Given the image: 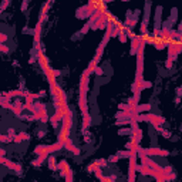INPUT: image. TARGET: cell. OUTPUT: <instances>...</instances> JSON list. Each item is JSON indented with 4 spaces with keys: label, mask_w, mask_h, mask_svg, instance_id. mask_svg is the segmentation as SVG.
<instances>
[{
    "label": "cell",
    "mask_w": 182,
    "mask_h": 182,
    "mask_svg": "<svg viewBox=\"0 0 182 182\" xmlns=\"http://www.w3.org/2000/svg\"><path fill=\"white\" fill-rule=\"evenodd\" d=\"M50 86H51V94H53V98H54V105L56 107L67 105V98L64 91H63V88L60 87L57 83H53Z\"/></svg>",
    "instance_id": "7a4b0ae2"
},
{
    "label": "cell",
    "mask_w": 182,
    "mask_h": 182,
    "mask_svg": "<svg viewBox=\"0 0 182 182\" xmlns=\"http://www.w3.org/2000/svg\"><path fill=\"white\" fill-rule=\"evenodd\" d=\"M151 109V105L149 104H145V105H137L135 109H134V112H142V111H149Z\"/></svg>",
    "instance_id": "7c38bea8"
},
{
    "label": "cell",
    "mask_w": 182,
    "mask_h": 182,
    "mask_svg": "<svg viewBox=\"0 0 182 182\" xmlns=\"http://www.w3.org/2000/svg\"><path fill=\"white\" fill-rule=\"evenodd\" d=\"M95 162L98 164V167H100V168H101V167H105V165H107V161H105V160H98V161H95Z\"/></svg>",
    "instance_id": "44dd1931"
},
{
    "label": "cell",
    "mask_w": 182,
    "mask_h": 182,
    "mask_svg": "<svg viewBox=\"0 0 182 182\" xmlns=\"http://www.w3.org/2000/svg\"><path fill=\"white\" fill-rule=\"evenodd\" d=\"M9 135H10L12 138H15V130H13V128H10V130H9Z\"/></svg>",
    "instance_id": "4316f807"
},
{
    "label": "cell",
    "mask_w": 182,
    "mask_h": 182,
    "mask_svg": "<svg viewBox=\"0 0 182 182\" xmlns=\"http://www.w3.org/2000/svg\"><path fill=\"white\" fill-rule=\"evenodd\" d=\"M145 151L146 155H162V157H167L168 151H165V149H160V148H148V149H144Z\"/></svg>",
    "instance_id": "8992f818"
},
{
    "label": "cell",
    "mask_w": 182,
    "mask_h": 182,
    "mask_svg": "<svg viewBox=\"0 0 182 182\" xmlns=\"http://www.w3.org/2000/svg\"><path fill=\"white\" fill-rule=\"evenodd\" d=\"M0 162L3 164V165H6L7 168H10V169H15L16 172H20L22 171V167L19 165V164H15V162H10V161H7L4 157H1V160H0Z\"/></svg>",
    "instance_id": "5b68a950"
},
{
    "label": "cell",
    "mask_w": 182,
    "mask_h": 182,
    "mask_svg": "<svg viewBox=\"0 0 182 182\" xmlns=\"http://www.w3.org/2000/svg\"><path fill=\"white\" fill-rule=\"evenodd\" d=\"M4 97H7V98H12V97H19V95H26L24 91H20V90H16V91H10V93H6V94H3Z\"/></svg>",
    "instance_id": "8fae6325"
},
{
    "label": "cell",
    "mask_w": 182,
    "mask_h": 182,
    "mask_svg": "<svg viewBox=\"0 0 182 182\" xmlns=\"http://www.w3.org/2000/svg\"><path fill=\"white\" fill-rule=\"evenodd\" d=\"M41 24L43 23L38 22L36 24V29H34V43H36V50L41 49V44H40V31H41Z\"/></svg>",
    "instance_id": "277c9868"
},
{
    "label": "cell",
    "mask_w": 182,
    "mask_h": 182,
    "mask_svg": "<svg viewBox=\"0 0 182 182\" xmlns=\"http://www.w3.org/2000/svg\"><path fill=\"white\" fill-rule=\"evenodd\" d=\"M0 50H1V53L6 54V53H9V47L6 46V44H1V46H0Z\"/></svg>",
    "instance_id": "7402d4cb"
},
{
    "label": "cell",
    "mask_w": 182,
    "mask_h": 182,
    "mask_svg": "<svg viewBox=\"0 0 182 182\" xmlns=\"http://www.w3.org/2000/svg\"><path fill=\"white\" fill-rule=\"evenodd\" d=\"M118 160H120L118 154H117V155H111V157H109V161H111V162H117Z\"/></svg>",
    "instance_id": "603a6c76"
},
{
    "label": "cell",
    "mask_w": 182,
    "mask_h": 182,
    "mask_svg": "<svg viewBox=\"0 0 182 182\" xmlns=\"http://www.w3.org/2000/svg\"><path fill=\"white\" fill-rule=\"evenodd\" d=\"M36 51H37V61H38V64H40V67H41V70L46 73V77H47L49 83H50V84L56 83V77H57V75H56V73H54V70L50 68V64H49L47 57L44 56V53L41 51V49H40V50H36Z\"/></svg>",
    "instance_id": "6da1fadb"
},
{
    "label": "cell",
    "mask_w": 182,
    "mask_h": 182,
    "mask_svg": "<svg viewBox=\"0 0 182 182\" xmlns=\"http://www.w3.org/2000/svg\"><path fill=\"white\" fill-rule=\"evenodd\" d=\"M12 137H10V135H1V137H0V141H1V142H7V141H12Z\"/></svg>",
    "instance_id": "ffe728a7"
},
{
    "label": "cell",
    "mask_w": 182,
    "mask_h": 182,
    "mask_svg": "<svg viewBox=\"0 0 182 182\" xmlns=\"http://www.w3.org/2000/svg\"><path fill=\"white\" fill-rule=\"evenodd\" d=\"M49 165H50L51 169H57V165H56V160L53 157H49Z\"/></svg>",
    "instance_id": "2e32d148"
},
{
    "label": "cell",
    "mask_w": 182,
    "mask_h": 182,
    "mask_svg": "<svg viewBox=\"0 0 182 182\" xmlns=\"http://www.w3.org/2000/svg\"><path fill=\"white\" fill-rule=\"evenodd\" d=\"M97 64H98V63H95L94 60H91V63L88 64V68H87V71H88V73L91 74L93 71H95V68H97Z\"/></svg>",
    "instance_id": "5bb4252c"
},
{
    "label": "cell",
    "mask_w": 182,
    "mask_h": 182,
    "mask_svg": "<svg viewBox=\"0 0 182 182\" xmlns=\"http://www.w3.org/2000/svg\"><path fill=\"white\" fill-rule=\"evenodd\" d=\"M0 40H1V44H4L6 40H7V36H6L4 33H1V34H0Z\"/></svg>",
    "instance_id": "cb8c5ba5"
},
{
    "label": "cell",
    "mask_w": 182,
    "mask_h": 182,
    "mask_svg": "<svg viewBox=\"0 0 182 182\" xmlns=\"http://www.w3.org/2000/svg\"><path fill=\"white\" fill-rule=\"evenodd\" d=\"M139 49V37H134L132 38V47H131V54H137Z\"/></svg>",
    "instance_id": "9c48e42d"
},
{
    "label": "cell",
    "mask_w": 182,
    "mask_h": 182,
    "mask_svg": "<svg viewBox=\"0 0 182 182\" xmlns=\"http://www.w3.org/2000/svg\"><path fill=\"white\" fill-rule=\"evenodd\" d=\"M149 87H152V83H151V81H142L141 90H142V88H149Z\"/></svg>",
    "instance_id": "d6986e66"
},
{
    "label": "cell",
    "mask_w": 182,
    "mask_h": 182,
    "mask_svg": "<svg viewBox=\"0 0 182 182\" xmlns=\"http://www.w3.org/2000/svg\"><path fill=\"white\" fill-rule=\"evenodd\" d=\"M7 4H9V0H3V4H1V12L7 7Z\"/></svg>",
    "instance_id": "d4e9b609"
},
{
    "label": "cell",
    "mask_w": 182,
    "mask_h": 182,
    "mask_svg": "<svg viewBox=\"0 0 182 182\" xmlns=\"http://www.w3.org/2000/svg\"><path fill=\"white\" fill-rule=\"evenodd\" d=\"M61 148H64V144L57 141L56 144H51V145H40V146H37V148H34V154L36 155H40V154H49L50 155V154L61 149Z\"/></svg>",
    "instance_id": "3957f363"
},
{
    "label": "cell",
    "mask_w": 182,
    "mask_h": 182,
    "mask_svg": "<svg viewBox=\"0 0 182 182\" xmlns=\"http://www.w3.org/2000/svg\"><path fill=\"white\" fill-rule=\"evenodd\" d=\"M47 157H49V154H40V155H38V158H37L36 161H33V165H34V167L41 165V164H43V161L46 160Z\"/></svg>",
    "instance_id": "30bf717a"
},
{
    "label": "cell",
    "mask_w": 182,
    "mask_h": 182,
    "mask_svg": "<svg viewBox=\"0 0 182 182\" xmlns=\"http://www.w3.org/2000/svg\"><path fill=\"white\" fill-rule=\"evenodd\" d=\"M118 36H120V41H121V43H125V41H127V36H125L124 30H123V31H120V34H118Z\"/></svg>",
    "instance_id": "e0dca14e"
},
{
    "label": "cell",
    "mask_w": 182,
    "mask_h": 182,
    "mask_svg": "<svg viewBox=\"0 0 182 182\" xmlns=\"http://www.w3.org/2000/svg\"><path fill=\"white\" fill-rule=\"evenodd\" d=\"M128 132H130V130H127V128H125V130H120V134H121V135H123V134H128Z\"/></svg>",
    "instance_id": "83f0119b"
},
{
    "label": "cell",
    "mask_w": 182,
    "mask_h": 182,
    "mask_svg": "<svg viewBox=\"0 0 182 182\" xmlns=\"http://www.w3.org/2000/svg\"><path fill=\"white\" fill-rule=\"evenodd\" d=\"M67 168H68V164H67L66 161H61V162L57 165V171L63 172V171H64V169H67Z\"/></svg>",
    "instance_id": "9a60e30c"
},
{
    "label": "cell",
    "mask_w": 182,
    "mask_h": 182,
    "mask_svg": "<svg viewBox=\"0 0 182 182\" xmlns=\"http://www.w3.org/2000/svg\"><path fill=\"white\" fill-rule=\"evenodd\" d=\"M27 139H29V134H26V132H20V134H17L15 138H13V141L19 144V142H22V141H27Z\"/></svg>",
    "instance_id": "ba28073f"
},
{
    "label": "cell",
    "mask_w": 182,
    "mask_h": 182,
    "mask_svg": "<svg viewBox=\"0 0 182 182\" xmlns=\"http://www.w3.org/2000/svg\"><path fill=\"white\" fill-rule=\"evenodd\" d=\"M130 155H131V152H128V151H120V152H118V157H120V158H121V157L130 158Z\"/></svg>",
    "instance_id": "ac0fdd59"
},
{
    "label": "cell",
    "mask_w": 182,
    "mask_h": 182,
    "mask_svg": "<svg viewBox=\"0 0 182 182\" xmlns=\"http://www.w3.org/2000/svg\"><path fill=\"white\" fill-rule=\"evenodd\" d=\"M90 125H91V117H90V114H88V115H84V121H83V128H84V130H87Z\"/></svg>",
    "instance_id": "4fadbf2b"
},
{
    "label": "cell",
    "mask_w": 182,
    "mask_h": 182,
    "mask_svg": "<svg viewBox=\"0 0 182 182\" xmlns=\"http://www.w3.org/2000/svg\"><path fill=\"white\" fill-rule=\"evenodd\" d=\"M95 73L98 74V75H102V68H100V67H97V68H95Z\"/></svg>",
    "instance_id": "484cf974"
},
{
    "label": "cell",
    "mask_w": 182,
    "mask_h": 182,
    "mask_svg": "<svg viewBox=\"0 0 182 182\" xmlns=\"http://www.w3.org/2000/svg\"><path fill=\"white\" fill-rule=\"evenodd\" d=\"M181 130H182V127H181Z\"/></svg>",
    "instance_id": "f1b7e54d"
},
{
    "label": "cell",
    "mask_w": 182,
    "mask_h": 182,
    "mask_svg": "<svg viewBox=\"0 0 182 182\" xmlns=\"http://www.w3.org/2000/svg\"><path fill=\"white\" fill-rule=\"evenodd\" d=\"M64 148H66V149H68V151H71V152H73L74 155H78V154H80V149H78L77 146H74V145H73L71 139H67L66 144H64Z\"/></svg>",
    "instance_id": "52a82bcc"
}]
</instances>
